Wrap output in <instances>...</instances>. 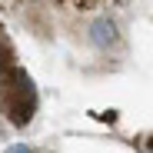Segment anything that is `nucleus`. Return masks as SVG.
<instances>
[{
	"label": "nucleus",
	"mask_w": 153,
	"mask_h": 153,
	"mask_svg": "<svg viewBox=\"0 0 153 153\" xmlns=\"http://www.w3.org/2000/svg\"><path fill=\"white\" fill-rule=\"evenodd\" d=\"M4 107L17 126L33 117V83L23 70H13V80H4Z\"/></svg>",
	"instance_id": "obj_1"
},
{
	"label": "nucleus",
	"mask_w": 153,
	"mask_h": 153,
	"mask_svg": "<svg viewBox=\"0 0 153 153\" xmlns=\"http://www.w3.org/2000/svg\"><path fill=\"white\" fill-rule=\"evenodd\" d=\"M13 153H27V150H23V146H17V150H13Z\"/></svg>",
	"instance_id": "obj_2"
}]
</instances>
